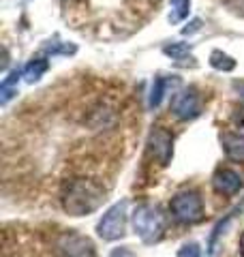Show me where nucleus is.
I'll use <instances>...</instances> for the list:
<instances>
[{"label":"nucleus","mask_w":244,"mask_h":257,"mask_svg":"<svg viewBox=\"0 0 244 257\" xmlns=\"http://www.w3.org/2000/svg\"><path fill=\"white\" fill-rule=\"evenodd\" d=\"M105 199V193L96 182L86 178L71 180L62 191V208L71 216H86L99 210Z\"/></svg>","instance_id":"1"},{"label":"nucleus","mask_w":244,"mask_h":257,"mask_svg":"<svg viewBox=\"0 0 244 257\" xmlns=\"http://www.w3.org/2000/svg\"><path fill=\"white\" fill-rule=\"evenodd\" d=\"M133 227L135 234L140 236L146 244L157 242L165 227V219L157 206L152 204H140L133 210Z\"/></svg>","instance_id":"2"},{"label":"nucleus","mask_w":244,"mask_h":257,"mask_svg":"<svg viewBox=\"0 0 244 257\" xmlns=\"http://www.w3.org/2000/svg\"><path fill=\"white\" fill-rule=\"evenodd\" d=\"M172 214L176 221L180 223H197L203 216V204L201 197L195 191H180L178 195L172 199Z\"/></svg>","instance_id":"3"},{"label":"nucleus","mask_w":244,"mask_h":257,"mask_svg":"<svg viewBox=\"0 0 244 257\" xmlns=\"http://www.w3.org/2000/svg\"><path fill=\"white\" fill-rule=\"evenodd\" d=\"M96 231L103 240L113 242V240H120L127 231V202H118L113 204L107 212L103 214V219L96 225Z\"/></svg>","instance_id":"4"},{"label":"nucleus","mask_w":244,"mask_h":257,"mask_svg":"<svg viewBox=\"0 0 244 257\" xmlns=\"http://www.w3.org/2000/svg\"><path fill=\"white\" fill-rule=\"evenodd\" d=\"M56 257H96L92 242L77 231H67L56 242Z\"/></svg>","instance_id":"5"},{"label":"nucleus","mask_w":244,"mask_h":257,"mask_svg":"<svg viewBox=\"0 0 244 257\" xmlns=\"http://www.w3.org/2000/svg\"><path fill=\"white\" fill-rule=\"evenodd\" d=\"M148 146H150V152L154 155V159H157L161 165H169L172 155H174V140L165 128H161V126L152 128V133L148 138Z\"/></svg>","instance_id":"6"},{"label":"nucleus","mask_w":244,"mask_h":257,"mask_svg":"<svg viewBox=\"0 0 244 257\" xmlns=\"http://www.w3.org/2000/svg\"><path fill=\"white\" fill-rule=\"evenodd\" d=\"M172 107H174V114L180 118V120H193V118L199 116L201 103H199L197 92H195L193 88H186V90L178 92V94L174 96Z\"/></svg>","instance_id":"7"},{"label":"nucleus","mask_w":244,"mask_h":257,"mask_svg":"<svg viewBox=\"0 0 244 257\" xmlns=\"http://www.w3.org/2000/svg\"><path fill=\"white\" fill-rule=\"evenodd\" d=\"M212 187L223 195H235L242 189V178L231 170H218L212 178Z\"/></svg>","instance_id":"8"},{"label":"nucleus","mask_w":244,"mask_h":257,"mask_svg":"<svg viewBox=\"0 0 244 257\" xmlns=\"http://www.w3.org/2000/svg\"><path fill=\"white\" fill-rule=\"evenodd\" d=\"M223 148L227 152V157L233 161H244V135H233L225 133L223 135Z\"/></svg>","instance_id":"9"},{"label":"nucleus","mask_w":244,"mask_h":257,"mask_svg":"<svg viewBox=\"0 0 244 257\" xmlns=\"http://www.w3.org/2000/svg\"><path fill=\"white\" fill-rule=\"evenodd\" d=\"M47 71V60L43 58H37V60H32L26 64V69H24V77H26V82L28 84H35L41 79V75H43Z\"/></svg>","instance_id":"10"},{"label":"nucleus","mask_w":244,"mask_h":257,"mask_svg":"<svg viewBox=\"0 0 244 257\" xmlns=\"http://www.w3.org/2000/svg\"><path fill=\"white\" fill-rule=\"evenodd\" d=\"M169 7H172V11H169V22L180 24L191 11V0H169Z\"/></svg>","instance_id":"11"},{"label":"nucleus","mask_w":244,"mask_h":257,"mask_svg":"<svg viewBox=\"0 0 244 257\" xmlns=\"http://www.w3.org/2000/svg\"><path fill=\"white\" fill-rule=\"evenodd\" d=\"M210 64H212L216 71H225V73H229V71L235 69V60L231 58V56L223 54L221 50H214L212 54H210Z\"/></svg>","instance_id":"12"},{"label":"nucleus","mask_w":244,"mask_h":257,"mask_svg":"<svg viewBox=\"0 0 244 257\" xmlns=\"http://www.w3.org/2000/svg\"><path fill=\"white\" fill-rule=\"evenodd\" d=\"M167 92V82L163 77H157L154 79V84H152V90H150V101H148V105L154 109V107H159L161 105V101H163V96H165Z\"/></svg>","instance_id":"13"},{"label":"nucleus","mask_w":244,"mask_h":257,"mask_svg":"<svg viewBox=\"0 0 244 257\" xmlns=\"http://www.w3.org/2000/svg\"><path fill=\"white\" fill-rule=\"evenodd\" d=\"M163 54L169 56L172 60H184L186 56L191 54V45H186V43H172V45L163 47Z\"/></svg>","instance_id":"14"},{"label":"nucleus","mask_w":244,"mask_h":257,"mask_svg":"<svg viewBox=\"0 0 244 257\" xmlns=\"http://www.w3.org/2000/svg\"><path fill=\"white\" fill-rule=\"evenodd\" d=\"M199 244H195V242H189V244H184L180 251H178V257H199Z\"/></svg>","instance_id":"15"},{"label":"nucleus","mask_w":244,"mask_h":257,"mask_svg":"<svg viewBox=\"0 0 244 257\" xmlns=\"http://www.w3.org/2000/svg\"><path fill=\"white\" fill-rule=\"evenodd\" d=\"M20 77H22V71H20V69H13L11 73H9V77H7L5 82H3V88H13L15 84H18Z\"/></svg>","instance_id":"16"},{"label":"nucleus","mask_w":244,"mask_h":257,"mask_svg":"<svg viewBox=\"0 0 244 257\" xmlns=\"http://www.w3.org/2000/svg\"><path fill=\"white\" fill-rule=\"evenodd\" d=\"M199 28H201V20H193L189 26L182 28V35H193V32H197Z\"/></svg>","instance_id":"17"},{"label":"nucleus","mask_w":244,"mask_h":257,"mask_svg":"<svg viewBox=\"0 0 244 257\" xmlns=\"http://www.w3.org/2000/svg\"><path fill=\"white\" fill-rule=\"evenodd\" d=\"M111 257H131V253H129L127 248H120V251H116V253H113Z\"/></svg>","instance_id":"18"},{"label":"nucleus","mask_w":244,"mask_h":257,"mask_svg":"<svg viewBox=\"0 0 244 257\" xmlns=\"http://www.w3.org/2000/svg\"><path fill=\"white\" fill-rule=\"evenodd\" d=\"M240 253H242V257H244V234L240 236Z\"/></svg>","instance_id":"19"}]
</instances>
